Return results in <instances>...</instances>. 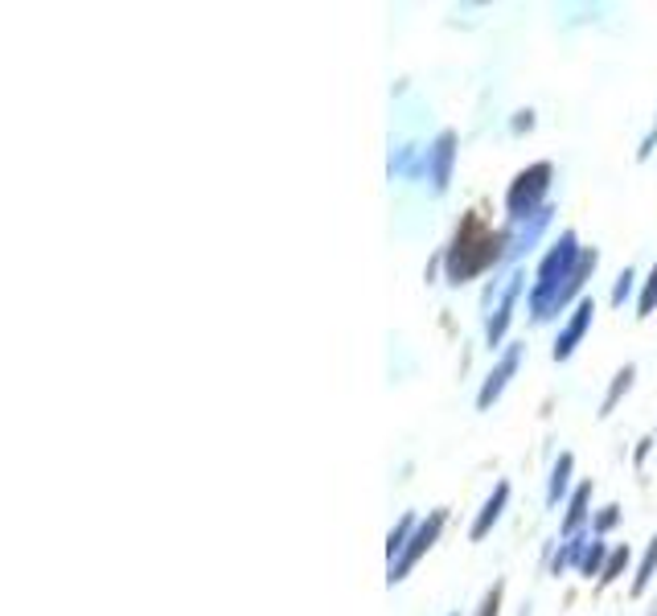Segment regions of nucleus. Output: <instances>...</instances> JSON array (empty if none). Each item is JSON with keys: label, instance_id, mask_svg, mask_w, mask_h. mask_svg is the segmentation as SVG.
<instances>
[{"label": "nucleus", "instance_id": "obj_1", "mask_svg": "<svg viewBox=\"0 0 657 616\" xmlns=\"http://www.w3.org/2000/svg\"><path fill=\"white\" fill-rule=\"evenodd\" d=\"M596 264H600L596 251H583L580 243H576V234L563 231L559 243L546 251L539 280H534V288H530V317H534V321L555 317V312L583 288V280L596 271Z\"/></svg>", "mask_w": 657, "mask_h": 616}, {"label": "nucleus", "instance_id": "obj_2", "mask_svg": "<svg viewBox=\"0 0 657 616\" xmlns=\"http://www.w3.org/2000/svg\"><path fill=\"white\" fill-rule=\"evenodd\" d=\"M502 255H510V234L489 231L477 214H464L456 234H452V247H448V284H468L473 275L489 271Z\"/></svg>", "mask_w": 657, "mask_h": 616}, {"label": "nucleus", "instance_id": "obj_3", "mask_svg": "<svg viewBox=\"0 0 657 616\" xmlns=\"http://www.w3.org/2000/svg\"><path fill=\"white\" fill-rule=\"evenodd\" d=\"M551 177H555V165L551 161H539V165H530L523 174L514 177V185L505 193V210L514 222H526V218H534L542 210V197L551 190Z\"/></svg>", "mask_w": 657, "mask_h": 616}, {"label": "nucleus", "instance_id": "obj_4", "mask_svg": "<svg viewBox=\"0 0 657 616\" xmlns=\"http://www.w3.org/2000/svg\"><path fill=\"white\" fill-rule=\"evenodd\" d=\"M445 522H448V510H431L420 526H415V535H411V542H407V551L399 555V563H390V576H387V583L395 588V583H403L407 579V572L424 559V551H431L436 547V539H440V530H445Z\"/></svg>", "mask_w": 657, "mask_h": 616}, {"label": "nucleus", "instance_id": "obj_5", "mask_svg": "<svg viewBox=\"0 0 657 616\" xmlns=\"http://www.w3.org/2000/svg\"><path fill=\"white\" fill-rule=\"evenodd\" d=\"M523 354H526V346H518V342H514V346H505L502 362L493 367V374L485 378L481 395H477V407H481V411H489V407L502 399V390L510 386V378H514V370H518V362H523Z\"/></svg>", "mask_w": 657, "mask_h": 616}, {"label": "nucleus", "instance_id": "obj_6", "mask_svg": "<svg viewBox=\"0 0 657 616\" xmlns=\"http://www.w3.org/2000/svg\"><path fill=\"white\" fill-rule=\"evenodd\" d=\"M452 161H456V132L445 128L436 136V144L427 149V174H431V190L445 193L448 181H452Z\"/></svg>", "mask_w": 657, "mask_h": 616}, {"label": "nucleus", "instance_id": "obj_7", "mask_svg": "<svg viewBox=\"0 0 657 616\" xmlns=\"http://www.w3.org/2000/svg\"><path fill=\"white\" fill-rule=\"evenodd\" d=\"M592 317H596V305L588 300V296H580L576 300V312H571V321L563 325V333H559V342H555V362H567L571 354H576V346H580V337L588 333V325H592Z\"/></svg>", "mask_w": 657, "mask_h": 616}, {"label": "nucleus", "instance_id": "obj_8", "mask_svg": "<svg viewBox=\"0 0 657 616\" xmlns=\"http://www.w3.org/2000/svg\"><path fill=\"white\" fill-rule=\"evenodd\" d=\"M518 292H523V275H510V284H505V292H502V305H498V312L489 317V329H485V337H489V349H493L505 337V329H510V317H514V300H518Z\"/></svg>", "mask_w": 657, "mask_h": 616}, {"label": "nucleus", "instance_id": "obj_9", "mask_svg": "<svg viewBox=\"0 0 657 616\" xmlns=\"http://www.w3.org/2000/svg\"><path fill=\"white\" fill-rule=\"evenodd\" d=\"M505 501H510V485H505V482H498V489H493V493H489V501H485V505H481V514H477V522H473V530H468V535H473V539H485V535H489V530H493V522L502 518Z\"/></svg>", "mask_w": 657, "mask_h": 616}, {"label": "nucleus", "instance_id": "obj_10", "mask_svg": "<svg viewBox=\"0 0 657 616\" xmlns=\"http://www.w3.org/2000/svg\"><path fill=\"white\" fill-rule=\"evenodd\" d=\"M588 498H592V482H583L580 489L571 493V510H567V518H563V535H567V539H571L583 526V518H588Z\"/></svg>", "mask_w": 657, "mask_h": 616}, {"label": "nucleus", "instance_id": "obj_11", "mask_svg": "<svg viewBox=\"0 0 657 616\" xmlns=\"http://www.w3.org/2000/svg\"><path fill=\"white\" fill-rule=\"evenodd\" d=\"M571 452H563L559 461H555V473H551V485H546V505H559V498L567 493V485H571Z\"/></svg>", "mask_w": 657, "mask_h": 616}, {"label": "nucleus", "instance_id": "obj_12", "mask_svg": "<svg viewBox=\"0 0 657 616\" xmlns=\"http://www.w3.org/2000/svg\"><path fill=\"white\" fill-rule=\"evenodd\" d=\"M415 526H420V522H415V514H403V518H399V526L387 535V559H390V563H399V555H403L407 542H411V535H415Z\"/></svg>", "mask_w": 657, "mask_h": 616}, {"label": "nucleus", "instance_id": "obj_13", "mask_svg": "<svg viewBox=\"0 0 657 616\" xmlns=\"http://www.w3.org/2000/svg\"><path fill=\"white\" fill-rule=\"evenodd\" d=\"M633 378H637V367L629 362V367L617 370V378H613V386H608V395H604V403H600V415H613V407L620 403V395L633 386Z\"/></svg>", "mask_w": 657, "mask_h": 616}, {"label": "nucleus", "instance_id": "obj_14", "mask_svg": "<svg viewBox=\"0 0 657 616\" xmlns=\"http://www.w3.org/2000/svg\"><path fill=\"white\" fill-rule=\"evenodd\" d=\"M604 563H608V547L600 539H592L580 559V576H604Z\"/></svg>", "mask_w": 657, "mask_h": 616}, {"label": "nucleus", "instance_id": "obj_15", "mask_svg": "<svg viewBox=\"0 0 657 616\" xmlns=\"http://www.w3.org/2000/svg\"><path fill=\"white\" fill-rule=\"evenodd\" d=\"M654 572H657V535H654V542L645 547V559H641V567H637V579H633V592H645L649 583H654Z\"/></svg>", "mask_w": 657, "mask_h": 616}, {"label": "nucleus", "instance_id": "obj_16", "mask_svg": "<svg viewBox=\"0 0 657 616\" xmlns=\"http://www.w3.org/2000/svg\"><path fill=\"white\" fill-rule=\"evenodd\" d=\"M588 542H592V539H571V542H567V547H563L559 555H555V563H551V567H555V576H559L563 567H571V563H580L583 551H588Z\"/></svg>", "mask_w": 657, "mask_h": 616}, {"label": "nucleus", "instance_id": "obj_17", "mask_svg": "<svg viewBox=\"0 0 657 616\" xmlns=\"http://www.w3.org/2000/svg\"><path fill=\"white\" fill-rule=\"evenodd\" d=\"M629 567V551L624 547H617L613 555H608V563H604V576H600V588H608L613 579H620V572Z\"/></svg>", "mask_w": 657, "mask_h": 616}, {"label": "nucleus", "instance_id": "obj_18", "mask_svg": "<svg viewBox=\"0 0 657 616\" xmlns=\"http://www.w3.org/2000/svg\"><path fill=\"white\" fill-rule=\"evenodd\" d=\"M657 308V264L649 271V280H645V288H641V300H637V317H649Z\"/></svg>", "mask_w": 657, "mask_h": 616}, {"label": "nucleus", "instance_id": "obj_19", "mask_svg": "<svg viewBox=\"0 0 657 616\" xmlns=\"http://www.w3.org/2000/svg\"><path fill=\"white\" fill-rule=\"evenodd\" d=\"M502 592H505V583L498 579L489 592H485V600H481V608H477V616H498L502 613Z\"/></svg>", "mask_w": 657, "mask_h": 616}, {"label": "nucleus", "instance_id": "obj_20", "mask_svg": "<svg viewBox=\"0 0 657 616\" xmlns=\"http://www.w3.org/2000/svg\"><path fill=\"white\" fill-rule=\"evenodd\" d=\"M617 518H620V505H604V510H600L596 514V522H592V535H608V530H613V526H617Z\"/></svg>", "mask_w": 657, "mask_h": 616}, {"label": "nucleus", "instance_id": "obj_21", "mask_svg": "<svg viewBox=\"0 0 657 616\" xmlns=\"http://www.w3.org/2000/svg\"><path fill=\"white\" fill-rule=\"evenodd\" d=\"M633 280H637V275H633V268H624L617 275V284H613V305H624V300H629V292H633Z\"/></svg>", "mask_w": 657, "mask_h": 616}, {"label": "nucleus", "instance_id": "obj_22", "mask_svg": "<svg viewBox=\"0 0 657 616\" xmlns=\"http://www.w3.org/2000/svg\"><path fill=\"white\" fill-rule=\"evenodd\" d=\"M654 149H657V119H654V128H649V132H645V140H641L637 161H649V156H654Z\"/></svg>", "mask_w": 657, "mask_h": 616}, {"label": "nucleus", "instance_id": "obj_23", "mask_svg": "<svg viewBox=\"0 0 657 616\" xmlns=\"http://www.w3.org/2000/svg\"><path fill=\"white\" fill-rule=\"evenodd\" d=\"M534 128V112H518V119H514V132H530Z\"/></svg>", "mask_w": 657, "mask_h": 616}, {"label": "nucleus", "instance_id": "obj_24", "mask_svg": "<svg viewBox=\"0 0 657 616\" xmlns=\"http://www.w3.org/2000/svg\"><path fill=\"white\" fill-rule=\"evenodd\" d=\"M649 448H654V440H649V436H645V440L637 444V464L645 461V457H649Z\"/></svg>", "mask_w": 657, "mask_h": 616}, {"label": "nucleus", "instance_id": "obj_25", "mask_svg": "<svg viewBox=\"0 0 657 616\" xmlns=\"http://www.w3.org/2000/svg\"><path fill=\"white\" fill-rule=\"evenodd\" d=\"M649 616H657V608H654V613H649Z\"/></svg>", "mask_w": 657, "mask_h": 616}]
</instances>
